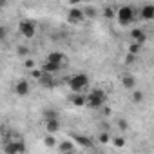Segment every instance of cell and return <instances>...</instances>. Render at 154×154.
I'll use <instances>...</instances> for the list:
<instances>
[{
  "label": "cell",
  "instance_id": "603a6c76",
  "mask_svg": "<svg viewBox=\"0 0 154 154\" xmlns=\"http://www.w3.org/2000/svg\"><path fill=\"white\" fill-rule=\"evenodd\" d=\"M143 98H145V94H143L141 91H136V89L132 91V102H134V103H141Z\"/></svg>",
  "mask_w": 154,
  "mask_h": 154
},
{
  "label": "cell",
  "instance_id": "e0dca14e",
  "mask_svg": "<svg viewBox=\"0 0 154 154\" xmlns=\"http://www.w3.org/2000/svg\"><path fill=\"white\" fill-rule=\"evenodd\" d=\"M4 150H6V154H18V147H17V140H13V141H9V143H6V147H4Z\"/></svg>",
  "mask_w": 154,
  "mask_h": 154
},
{
  "label": "cell",
  "instance_id": "8fae6325",
  "mask_svg": "<svg viewBox=\"0 0 154 154\" xmlns=\"http://www.w3.org/2000/svg\"><path fill=\"white\" fill-rule=\"evenodd\" d=\"M140 17L143 18V20H152L154 18V6H143L141 8V11H140Z\"/></svg>",
  "mask_w": 154,
  "mask_h": 154
},
{
  "label": "cell",
  "instance_id": "d4e9b609",
  "mask_svg": "<svg viewBox=\"0 0 154 154\" xmlns=\"http://www.w3.org/2000/svg\"><path fill=\"white\" fill-rule=\"evenodd\" d=\"M29 72H31L33 78H35V80H38V82L42 80V76H44V71H42V69H33V71H29Z\"/></svg>",
  "mask_w": 154,
  "mask_h": 154
},
{
  "label": "cell",
  "instance_id": "4316f807",
  "mask_svg": "<svg viewBox=\"0 0 154 154\" xmlns=\"http://www.w3.org/2000/svg\"><path fill=\"white\" fill-rule=\"evenodd\" d=\"M24 67L29 69V71L36 69V67H35V60H33V58H26V60H24Z\"/></svg>",
  "mask_w": 154,
  "mask_h": 154
},
{
  "label": "cell",
  "instance_id": "83f0119b",
  "mask_svg": "<svg viewBox=\"0 0 154 154\" xmlns=\"http://www.w3.org/2000/svg\"><path fill=\"white\" fill-rule=\"evenodd\" d=\"M84 13H85V17H89V18H93V17L96 15V9L89 6V8H85V9H84Z\"/></svg>",
  "mask_w": 154,
  "mask_h": 154
},
{
  "label": "cell",
  "instance_id": "9a60e30c",
  "mask_svg": "<svg viewBox=\"0 0 154 154\" xmlns=\"http://www.w3.org/2000/svg\"><path fill=\"white\" fill-rule=\"evenodd\" d=\"M71 102H72L74 107H84V105H87V98H85L84 94H74V96L71 98Z\"/></svg>",
  "mask_w": 154,
  "mask_h": 154
},
{
  "label": "cell",
  "instance_id": "5b68a950",
  "mask_svg": "<svg viewBox=\"0 0 154 154\" xmlns=\"http://www.w3.org/2000/svg\"><path fill=\"white\" fill-rule=\"evenodd\" d=\"M84 18H85V13L82 9H78V8H71L69 9V22L80 24V22H84Z\"/></svg>",
  "mask_w": 154,
  "mask_h": 154
},
{
  "label": "cell",
  "instance_id": "d6986e66",
  "mask_svg": "<svg viewBox=\"0 0 154 154\" xmlns=\"http://www.w3.org/2000/svg\"><path fill=\"white\" fill-rule=\"evenodd\" d=\"M102 15L105 17V18H116V9H112L111 6H107V8H103V11H102Z\"/></svg>",
  "mask_w": 154,
  "mask_h": 154
},
{
  "label": "cell",
  "instance_id": "ba28073f",
  "mask_svg": "<svg viewBox=\"0 0 154 154\" xmlns=\"http://www.w3.org/2000/svg\"><path fill=\"white\" fill-rule=\"evenodd\" d=\"M63 60H65V54L60 53V51H53V53H49L47 58H45V62H51V63H56V65H62Z\"/></svg>",
  "mask_w": 154,
  "mask_h": 154
},
{
  "label": "cell",
  "instance_id": "4dcf8cb0",
  "mask_svg": "<svg viewBox=\"0 0 154 154\" xmlns=\"http://www.w3.org/2000/svg\"><path fill=\"white\" fill-rule=\"evenodd\" d=\"M134 60H136V56H134V54H129V53H127V56H125V63H132Z\"/></svg>",
  "mask_w": 154,
  "mask_h": 154
},
{
  "label": "cell",
  "instance_id": "277c9868",
  "mask_svg": "<svg viewBox=\"0 0 154 154\" xmlns=\"http://www.w3.org/2000/svg\"><path fill=\"white\" fill-rule=\"evenodd\" d=\"M18 31L22 33V36L33 38V36L36 35V26H35V22H31V20H22V22L18 24Z\"/></svg>",
  "mask_w": 154,
  "mask_h": 154
},
{
  "label": "cell",
  "instance_id": "ac0fdd59",
  "mask_svg": "<svg viewBox=\"0 0 154 154\" xmlns=\"http://www.w3.org/2000/svg\"><path fill=\"white\" fill-rule=\"evenodd\" d=\"M44 145H45L47 149H53L54 145H58V141H56V138H54L53 134H47V136H44Z\"/></svg>",
  "mask_w": 154,
  "mask_h": 154
},
{
  "label": "cell",
  "instance_id": "44dd1931",
  "mask_svg": "<svg viewBox=\"0 0 154 154\" xmlns=\"http://www.w3.org/2000/svg\"><path fill=\"white\" fill-rule=\"evenodd\" d=\"M140 51H141V45H140V44H136V42H131V44H129V54H134V56H136Z\"/></svg>",
  "mask_w": 154,
  "mask_h": 154
},
{
  "label": "cell",
  "instance_id": "4fadbf2b",
  "mask_svg": "<svg viewBox=\"0 0 154 154\" xmlns=\"http://www.w3.org/2000/svg\"><path fill=\"white\" fill-rule=\"evenodd\" d=\"M60 69H62V65H56V63H51V62H44V65H42V71L47 72V74H54Z\"/></svg>",
  "mask_w": 154,
  "mask_h": 154
},
{
  "label": "cell",
  "instance_id": "30bf717a",
  "mask_svg": "<svg viewBox=\"0 0 154 154\" xmlns=\"http://www.w3.org/2000/svg\"><path fill=\"white\" fill-rule=\"evenodd\" d=\"M58 147H60V150L63 152V154H72L74 152V141H69V140H63V141H60L58 143Z\"/></svg>",
  "mask_w": 154,
  "mask_h": 154
},
{
  "label": "cell",
  "instance_id": "ffe728a7",
  "mask_svg": "<svg viewBox=\"0 0 154 154\" xmlns=\"http://www.w3.org/2000/svg\"><path fill=\"white\" fill-rule=\"evenodd\" d=\"M40 84H42V85H45V87H51V85H53V74H47V72H44V76H42Z\"/></svg>",
  "mask_w": 154,
  "mask_h": 154
},
{
  "label": "cell",
  "instance_id": "f1b7e54d",
  "mask_svg": "<svg viewBox=\"0 0 154 154\" xmlns=\"http://www.w3.org/2000/svg\"><path fill=\"white\" fill-rule=\"evenodd\" d=\"M118 129H120V131H127V129H129V123H127L123 118H120V120H118Z\"/></svg>",
  "mask_w": 154,
  "mask_h": 154
},
{
  "label": "cell",
  "instance_id": "484cf974",
  "mask_svg": "<svg viewBox=\"0 0 154 154\" xmlns=\"http://www.w3.org/2000/svg\"><path fill=\"white\" fill-rule=\"evenodd\" d=\"M98 141H100V143H102V145H107V143H109V141H111V136H109V134H107V132H102V134H100V136H98Z\"/></svg>",
  "mask_w": 154,
  "mask_h": 154
},
{
  "label": "cell",
  "instance_id": "9c48e42d",
  "mask_svg": "<svg viewBox=\"0 0 154 154\" xmlns=\"http://www.w3.org/2000/svg\"><path fill=\"white\" fill-rule=\"evenodd\" d=\"M122 85L125 87V89H129V91H134V87H136V78L132 74H125L123 78H122Z\"/></svg>",
  "mask_w": 154,
  "mask_h": 154
},
{
  "label": "cell",
  "instance_id": "6da1fadb",
  "mask_svg": "<svg viewBox=\"0 0 154 154\" xmlns=\"http://www.w3.org/2000/svg\"><path fill=\"white\" fill-rule=\"evenodd\" d=\"M87 85H89V76L85 72H78V74H74V76L69 78V89L72 93H76V94H78L82 89H85Z\"/></svg>",
  "mask_w": 154,
  "mask_h": 154
},
{
  "label": "cell",
  "instance_id": "2e32d148",
  "mask_svg": "<svg viewBox=\"0 0 154 154\" xmlns=\"http://www.w3.org/2000/svg\"><path fill=\"white\" fill-rule=\"evenodd\" d=\"M42 116H44V120H45V122H51V120H58V112H56L54 109H44Z\"/></svg>",
  "mask_w": 154,
  "mask_h": 154
},
{
  "label": "cell",
  "instance_id": "7c38bea8",
  "mask_svg": "<svg viewBox=\"0 0 154 154\" xmlns=\"http://www.w3.org/2000/svg\"><path fill=\"white\" fill-rule=\"evenodd\" d=\"M45 131H47V134H56L58 131H60V122L58 120H51V122H45Z\"/></svg>",
  "mask_w": 154,
  "mask_h": 154
},
{
  "label": "cell",
  "instance_id": "52a82bcc",
  "mask_svg": "<svg viewBox=\"0 0 154 154\" xmlns=\"http://www.w3.org/2000/svg\"><path fill=\"white\" fill-rule=\"evenodd\" d=\"M29 91H31V87H29V82L27 80H20V82L15 84V93L18 96H27Z\"/></svg>",
  "mask_w": 154,
  "mask_h": 154
},
{
  "label": "cell",
  "instance_id": "3957f363",
  "mask_svg": "<svg viewBox=\"0 0 154 154\" xmlns=\"http://www.w3.org/2000/svg\"><path fill=\"white\" fill-rule=\"evenodd\" d=\"M116 20L120 26H129L134 20V9L131 6H120L116 9Z\"/></svg>",
  "mask_w": 154,
  "mask_h": 154
},
{
  "label": "cell",
  "instance_id": "7402d4cb",
  "mask_svg": "<svg viewBox=\"0 0 154 154\" xmlns=\"http://www.w3.org/2000/svg\"><path fill=\"white\" fill-rule=\"evenodd\" d=\"M17 53H18V56H22L24 60L29 58V47H26V45H18V47H17Z\"/></svg>",
  "mask_w": 154,
  "mask_h": 154
},
{
  "label": "cell",
  "instance_id": "f546056e",
  "mask_svg": "<svg viewBox=\"0 0 154 154\" xmlns=\"http://www.w3.org/2000/svg\"><path fill=\"white\" fill-rule=\"evenodd\" d=\"M17 147H18V154H24L26 152V145L22 140H17Z\"/></svg>",
  "mask_w": 154,
  "mask_h": 154
},
{
  "label": "cell",
  "instance_id": "5bb4252c",
  "mask_svg": "<svg viewBox=\"0 0 154 154\" xmlns=\"http://www.w3.org/2000/svg\"><path fill=\"white\" fill-rule=\"evenodd\" d=\"M74 143H78V145H82V147H93V140L87 138V136H80V134L74 136Z\"/></svg>",
  "mask_w": 154,
  "mask_h": 154
},
{
  "label": "cell",
  "instance_id": "7a4b0ae2",
  "mask_svg": "<svg viewBox=\"0 0 154 154\" xmlns=\"http://www.w3.org/2000/svg\"><path fill=\"white\" fill-rule=\"evenodd\" d=\"M85 98H87V107H91V109H100V107L105 103L107 94H105L103 89H93Z\"/></svg>",
  "mask_w": 154,
  "mask_h": 154
},
{
  "label": "cell",
  "instance_id": "8992f818",
  "mask_svg": "<svg viewBox=\"0 0 154 154\" xmlns=\"http://www.w3.org/2000/svg\"><path fill=\"white\" fill-rule=\"evenodd\" d=\"M131 40H132V42H136V44H140V45H143V44H145V40H147V35H145V31H141V29L134 27V29H131Z\"/></svg>",
  "mask_w": 154,
  "mask_h": 154
},
{
  "label": "cell",
  "instance_id": "cb8c5ba5",
  "mask_svg": "<svg viewBox=\"0 0 154 154\" xmlns=\"http://www.w3.org/2000/svg\"><path fill=\"white\" fill-rule=\"evenodd\" d=\"M112 143H114V147H125V138L123 136H114L112 138Z\"/></svg>",
  "mask_w": 154,
  "mask_h": 154
}]
</instances>
